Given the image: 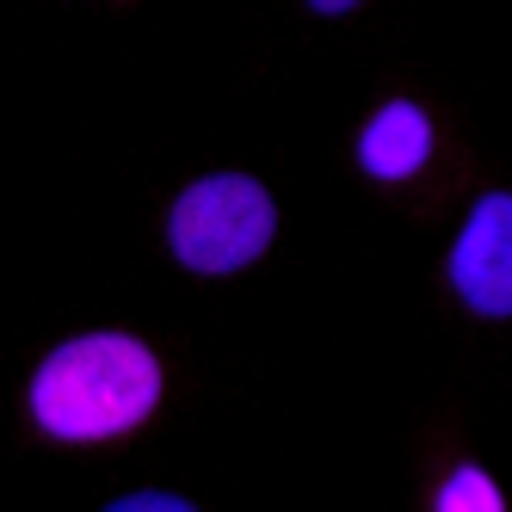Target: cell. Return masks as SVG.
<instances>
[{
	"label": "cell",
	"mask_w": 512,
	"mask_h": 512,
	"mask_svg": "<svg viewBox=\"0 0 512 512\" xmlns=\"http://www.w3.org/2000/svg\"><path fill=\"white\" fill-rule=\"evenodd\" d=\"M432 512H506V500H500L494 475H488L482 463H457V469H451V482L438 488Z\"/></svg>",
	"instance_id": "5"
},
{
	"label": "cell",
	"mask_w": 512,
	"mask_h": 512,
	"mask_svg": "<svg viewBox=\"0 0 512 512\" xmlns=\"http://www.w3.org/2000/svg\"><path fill=\"white\" fill-rule=\"evenodd\" d=\"M309 7H315V13H327V19H340V13H352V7H358V0H309Z\"/></svg>",
	"instance_id": "7"
},
{
	"label": "cell",
	"mask_w": 512,
	"mask_h": 512,
	"mask_svg": "<svg viewBox=\"0 0 512 512\" xmlns=\"http://www.w3.org/2000/svg\"><path fill=\"white\" fill-rule=\"evenodd\" d=\"M161 401V358L130 334L62 340L31 377V420L50 438L87 445L142 426Z\"/></svg>",
	"instance_id": "1"
},
{
	"label": "cell",
	"mask_w": 512,
	"mask_h": 512,
	"mask_svg": "<svg viewBox=\"0 0 512 512\" xmlns=\"http://www.w3.org/2000/svg\"><path fill=\"white\" fill-rule=\"evenodd\" d=\"M432 155V118L414 99H389L383 112L358 130V167L371 179H414Z\"/></svg>",
	"instance_id": "4"
},
{
	"label": "cell",
	"mask_w": 512,
	"mask_h": 512,
	"mask_svg": "<svg viewBox=\"0 0 512 512\" xmlns=\"http://www.w3.org/2000/svg\"><path fill=\"white\" fill-rule=\"evenodd\" d=\"M445 266H451V290L475 315H488V321L512 315V192L475 198Z\"/></svg>",
	"instance_id": "3"
},
{
	"label": "cell",
	"mask_w": 512,
	"mask_h": 512,
	"mask_svg": "<svg viewBox=\"0 0 512 512\" xmlns=\"http://www.w3.org/2000/svg\"><path fill=\"white\" fill-rule=\"evenodd\" d=\"M272 235H278V210L253 173H210L179 192L167 216L173 260L192 272H210V278L253 266L272 247Z\"/></svg>",
	"instance_id": "2"
},
{
	"label": "cell",
	"mask_w": 512,
	"mask_h": 512,
	"mask_svg": "<svg viewBox=\"0 0 512 512\" xmlns=\"http://www.w3.org/2000/svg\"><path fill=\"white\" fill-rule=\"evenodd\" d=\"M105 512H198L186 494H167V488H142V494H124V500H112Z\"/></svg>",
	"instance_id": "6"
}]
</instances>
